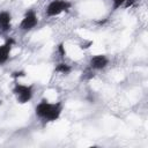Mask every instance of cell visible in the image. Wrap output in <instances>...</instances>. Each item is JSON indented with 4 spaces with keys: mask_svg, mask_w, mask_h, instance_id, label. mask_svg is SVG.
I'll return each instance as SVG.
<instances>
[{
    "mask_svg": "<svg viewBox=\"0 0 148 148\" xmlns=\"http://www.w3.org/2000/svg\"><path fill=\"white\" fill-rule=\"evenodd\" d=\"M13 94L20 104H25L31 101V98L34 96V90H32L31 86L16 83L15 87L13 88Z\"/></svg>",
    "mask_w": 148,
    "mask_h": 148,
    "instance_id": "7a4b0ae2",
    "label": "cell"
},
{
    "mask_svg": "<svg viewBox=\"0 0 148 148\" xmlns=\"http://www.w3.org/2000/svg\"><path fill=\"white\" fill-rule=\"evenodd\" d=\"M38 23V17L37 14L35 13V10H28L25 12L21 23H20V29L23 31H30L31 29H34Z\"/></svg>",
    "mask_w": 148,
    "mask_h": 148,
    "instance_id": "277c9868",
    "label": "cell"
},
{
    "mask_svg": "<svg viewBox=\"0 0 148 148\" xmlns=\"http://www.w3.org/2000/svg\"><path fill=\"white\" fill-rule=\"evenodd\" d=\"M71 2L67 0H52L45 9V14L47 17H54L60 15L64 12H67L71 8Z\"/></svg>",
    "mask_w": 148,
    "mask_h": 148,
    "instance_id": "3957f363",
    "label": "cell"
},
{
    "mask_svg": "<svg viewBox=\"0 0 148 148\" xmlns=\"http://www.w3.org/2000/svg\"><path fill=\"white\" fill-rule=\"evenodd\" d=\"M128 0H112V9L113 10H117L118 8L125 6L127 3Z\"/></svg>",
    "mask_w": 148,
    "mask_h": 148,
    "instance_id": "9c48e42d",
    "label": "cell"
},
{
    "mask_svg": "<svg viewBox=\"0 0 148 148\" xmlns=\"http://www.w3.org/2000/svg\"><path fill=\"white\" fill-rule=\"evenodd\" d=\"M61 111V103H50L46 99H42L35 108L36 116L45 121H56L60 117Z\"/></svg>",
    "mask_w": 148,
    "mask_h": 148,
    "instance_id": "6da1fadb",
    "label": "cell"
},
{
    "mask_svg": "<svg viewBox=\"0 0 148 148\" xmlns=\"http://www.w3.org/2000/svg\"><path fill=\"white\" fill-rule=\"evenodd\" d=\"M56 71H57V72H60V73H62V74H68V73L71 72V67H69V65H67V64H65V62H61V64H59V65L56 67Z\"/></svg>",
    "mask_w": 148,
    "mask_h": 148,
    "instance_id": "ba28073f",
    "label": "cell"
},
{
    "mask_svg": "<svg viewBox=\"0 0 148 148\" xmlns=\"http://www.w3.org/2000/svg\"><path fill=\"white\" fill-rule=\"evenodd\" d=\"M13 44H14V40L12 38H8L3 44L0 45V65H3L9 59Z\"/></svg>",
    "mask_w": 148,
    "mask_h": 148,
    "instance_id": "8992f818",
    "label": "cell"
},
{
    "mask_svg": "<svg viewBox=\"0 0 148 148\" xmlns=\"http://www.w3.org/2000/svg\"><path fill=\"white\" fill-rule=\"evenodd\" d=\"M109 64V59L104 56V54H97L90 58L89 60V66L91 69L94 71H101L103 68H105Z\"/></svg>",
    "mask_w": 148,
    "mask_h": 148,
    "instance_id": "5b68a950",
    "label": "cell"
},
{
    "mask_svg": "<svg viewBox=\"0 0 148 148\" xmlns=\"http://www.w3.org/2000/svg\"><path fill=\"white\" fill-rule=\"evenodd\" d=\"M10 23H12V15L6 10L0 12V31L2 32L8 31L10 29Z\"/></svg>",
    "mask_w": 148,
    "mask_h": 148,
    "instance_id": "52a82bcc",
    "label": "cell"
}]
</instances>
